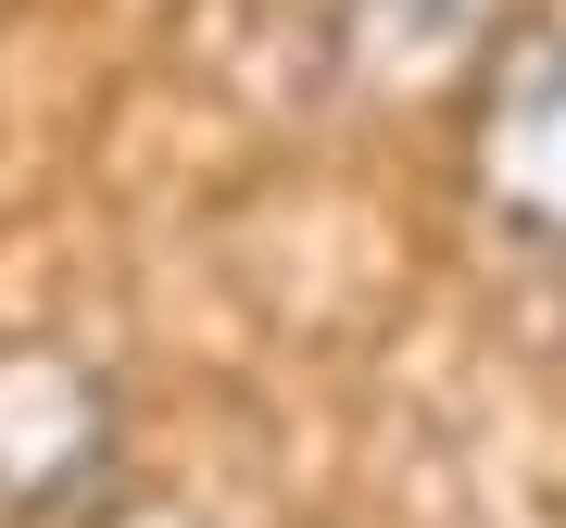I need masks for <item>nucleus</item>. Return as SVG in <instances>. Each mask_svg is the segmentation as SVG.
Listing matches in <instances>:
<instances>
[{
	"mask_svg": "<svg viewBox=\"0 0 566 528\" xmlns=\"http://www.w3.org/2000/svg\"><path fill=\"white\" fill-rule=\"evenodd\" d=\"M465 202L516 252L566 264V13L491 25L465 63Z\"/></svg>",
	"mask_w": 566,
	"mask_h": 528,
	"instance_id": "f257e3e1",
	"label": "nucleus"
},
{
	"mask_svg": "<svg viewBox=\"0 0 566 528\" xmlns=\"http://www.w3.org/2000/svg\"><path fill=\"white\" fill-rule=\"evenodd\" d=\"M126 453V390L76 340H0V528H76Z\"/></svg>",
	"mask_w": 566,
	"mask_h": 528,
	"instance_id": "f03ea898",
	"label": "nucleus"
},
{
	"mask_svg": "<svg viewBox=\"0 0 566 528\" xmlns=\"http://www.w3.org/2000/svg\"><path fill=\"white\" fill-rule=\"evenodd\" d=\"M340 13V63L365 88H441L491 51L504 0H327Z\"/></svg>",
	"mask_w": 566,
	"mask_h": 528,
	"instance_id": "7ed1b4c3",
	"label": "nucleus"
}]
</instances>
